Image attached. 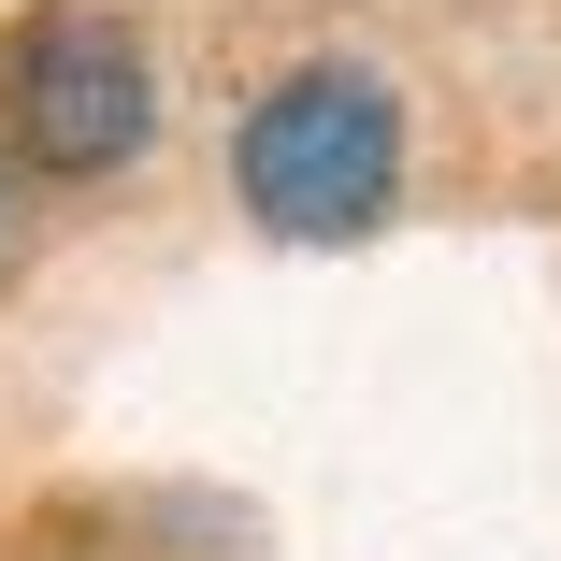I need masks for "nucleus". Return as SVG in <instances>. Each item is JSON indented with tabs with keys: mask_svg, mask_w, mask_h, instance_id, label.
<instances>
[{
	"mask_svg": "<svg viewBox=\"0 0 561 561\" xmlns=\"http://www.w3.org/2000/svg\"><path fill=\"white\" fill-rule=\"evenodd\" d=\"M231 187L274 245H360L375 216L403 202V101L389 72L360 58H302L245 101V130H231Z\"/></svg>",
	"mask_w": 561,
	"mask_h": 561,
	"instance_id": "nucleus-1",
	"label": "nucleus"
},
{
	"mask_svg": "<svg viewBox=\"0 0 561 561\" xmlns=\"http://www.w3.org/2000/svg\"><path fill=\"white\" fill-rule=\"evenodd\" d=\"M0 130H15L30 173L101 187L159 145V58L116 0H44V15L0 44Z\"/></svg>",
	"mask_w": 561,
	"mask_h": 561,
	"instance_id": "nucleus-2",
	"label": "nucleus"
},
{
	"mask_svg": "<svg viewBox=\"0 0 561 561\" xmlns=\"http://www.w3.org/2000/svg\"><path fill=\"white\" fill-rule=\"evenodd\" d=\"M0 274H15V173H0Z\"/></svg>",
	"mask_w": 561,
	"mask_h": 561,
	"instance_id": "nucleus-3",
	"label": "nucleus"
}]
</instances>
